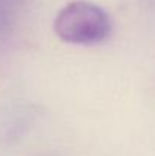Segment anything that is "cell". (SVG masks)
<instances>
[{"instance_id":"obj_1","label":"cell","mask_w":155,"mask_h":156,"mask_svg":"<svg viewBox=\"0 0 155 156\" xmlns=\"http://www.w3.org/2000/svg\"><path fill=\"white\" fill-rule=\"evenodd\" d=\"M55 34L72 44H98L111 34V20L101 6L75 0L65 5L53 23Z\"/></svg>"}]
</instances>
